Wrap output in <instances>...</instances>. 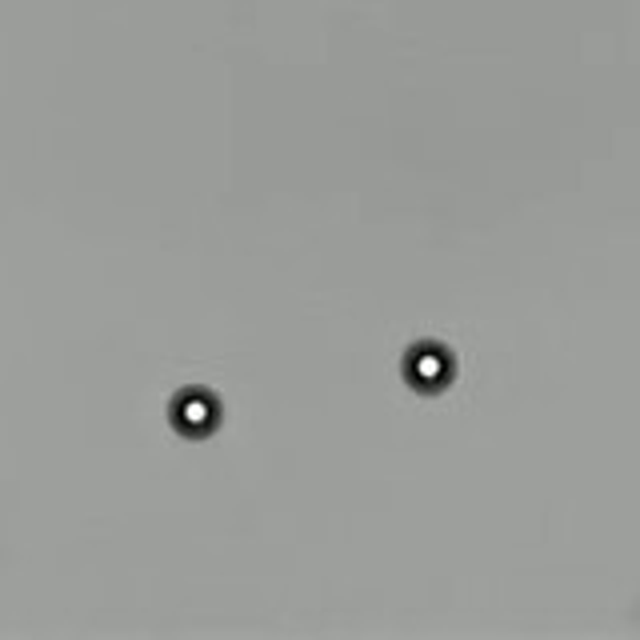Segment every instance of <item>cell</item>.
I'll use <instances>...</instances> for the list:
<instances>
[{
	"mask_svg": "<svg viewBox=\"0 0 640 640\" xmlns=\"http://www.w3.org/2000/svg\"><path fill=\"white\" fill-rule=\"evenodd\" d=\"M169 420L177 433L184 437H209L216 425H221V405H216L213 393H204V389H189V393H180L169 408Z\"/></svg>",
	"mask_w": 640,
	"mask_h": 640,
	"instance_id": "6da1fadb",
	"label": "cell"
}]
</instances>
